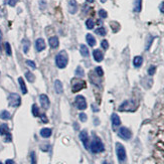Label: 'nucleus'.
Masks as SVG:
<instances>
[{
    "instance_id": "nucleus-1",
    "label": "nucleus",
    "mask_w": 164,
    "mask_h": 164,
    "mask_svg": "<svg viewBox=\"0 0 164 164\" xmlns=\"http://www.w3.org/2000/svg\"><path fill=\"white\" fill-rule=\"evenodd\" d=\"M67 61H69V58H67V53L66 50H61L56 55L55 64L58 69H64L67 66Z\"/></svg>"
},
{
    "instance_id": "nucleus-2",
    "label": "nucleus",
    "mask_w": 164,
    "mask_h": 164,
    "mask_svg": "<svg viewBox=\"0 0 164 164\" xmlns=\"http://www.w3.org/2000/svg\"><path fill=\"white\" fill-rule=\"evenodd\" d=\"M90 148H91V151L93 153H101V152L105 150L103 142L98 136H94L93 141L91 142V145H90Z\"/></svg>"
},
{
    "instance_id": "nucleus-3",
    "label": "nucleus",
    "mask_w": 164,
    "mask_h": 164,
    "mask_svg": "<svg viewBox=\"0 0 164 164\" xmlns=\"http://www.w3.org/2000/svg\"><path fill=\"white\" fill-rule=\"evenodd\" d=\"M137 103L134 100H127L124 101L119 107V111L121 112H134L137 109Z\"/></svg>"
},
{
    "instance_id": "nucleus-4",
    "label": "nucleus",
    "mask_w": 164,
    "mask_h": 164,
    "mask_svg": "<svg viewBox=\"0 0 164 164\" xmlns=\"http://www.w3.org/2000/svg\"><path fill=\"white\" fill-rule=\"evenodd\" d=\"M116 154H117L118 160L121 164H124L127 159L126 155V150L125 147H124L121 143H116Z\"/></svg>"
},
{
    "instance_id": "nucleus-5",
    "label": "nucleus",
    "mask_w": 164,
    "mask_h": 164,
    "mask_svg": "<svg viewBox=\"0 0 164 164\" xmlns=\"http://www.w3.org/2000/svg\"><path fill=\"white\" fill-rule=\"evenodd\" d=\"M86 82L81 80V79H73L72 81V89L73 93H77L81 90H83L84 88H86Z\"/></svg>"
},
{
    "instance_id": "nucleus-6",
    "label": "nucleus",
    "mask_w": 164,
    "mask_h": 164,
    "mask_svg": "<svg viewBox=\"0 0 164 164\" xmlns=\"http://www.w3.org/2000/svg\"><path fill=\"white\" fill-rule=\"evenodd\" d=\"M8 103H9V106H11V107L20 106V104H21L20 96L18 94H16V93H11V94L8 96Z\"/></svg>"
},
{
    "instance_id": "nucleus-7",
    "label": "nucleus",
    "mask_w": 164,
    "mask_h": 164,
    "mask_svg": "<svg viewBox=\"0 0 164 164\" xmlns=\"http://www.w3.org/2000/svg\"><path fill=\"white\" fill-rule=\"evenodd\" d=\"M75 103L79 110H82V111H83V110L87 108V101L84 96H82V95H78L77 97H76Z\"/></svg>"
},
{
    "instance_id": "nucleus-8",
    "label": "nucleus",
    "mask_w": 164,
    "mask_h": 164,
    "mask_svg": "<svg viewBox=\"0 0 164 164\" xmlns=\"http://www.w3.org/2000/svg\"><path fill=\"white\" fill-rule=\"evenodd\" d=\"M118 135L124 140H130L132 138V132L126 127H121L118 131Z\"/></svg>"
},
{
    "instance_id": "nucleus-9",
    "label": "nucleus",
    "mask_w": 164,
    "mask_h": 164,
    "mask_svg": "<svg viewBox=\"0 0 164 164\" xmlns=\"http://www.w3.org/2000/svg\"><path fill=\"white\" fill-rule=\"evenodd\" d=\"M80 139L81 141L83 142V145L86 149H89L90 148V140H89V135L86 130H83L81 133H80Z\"/></svg>"
},
{
    "instance_id": "nucleus-10",
    "label": "nucleus",
    "mask_w": 164,
    "mask_h": 164,
    "mask_svg": "<svg viewBox=\"0 0 164 164\" xmlns=\"http://www.w3.org/2000/svg\"><path fill=\"white\" fill-rule=\"evenodd\" d=\"M39 102H40V105L41 107L43 108L44 110L49 109V105H50V102H49V99L47 97L46 95L42 94L39 96Z\"/></svg>"
},
{
    "instance_id": "nucleus-11",
    "label": "nucleus",
    "mask_w": 164,
    "mask_h": 164,
    "mask_svg": "<svg viewBox=\"0 0 164 164\" xmlns=\"http://www.w3.org/2000/svg\"><path fill=\"white\" fill-rule=\"evenodd\" d=\"M67 7L70 14H76L78 11V2L76 0H67Z\"/></svg>"
},
{
    "instance_id": "nucleus-12",
    "label": "nucleus",
    "mask_w": 164,
    "mask_h": 164,
    "mask_svg": "<svg viewBox=\"0 0 164 164\" xmlns=\"http://www.w3.org/2000/svg\"><path fill=\"white\" fill-rule=\"evenodd\" d=\"M46 49V41L43 38H37L35 40V49L37 52H42Z\"/></svg>"
},
{
    "instance_id": "nucleus-13",
    "label": "nucleus",
    "mask_w": 164,
    "mask_h": 164,
    "mask_svg": "<svg viewBox=\"0 0 164 164\" xmlns=\"http://www.w3.org/2000/svg\"><path fill=\"white\" fill-rule=\"evenodd\" d=\"M93 58H94V59L97 63H101L104 59V53L100 49H95L93 52Z\"/></svg>"
},
{
    "instance_id": "nucleus-14",
    "label": "nucleus",
    "mask_w": 164,
    "mask_h": 164,
    "mask_svg": "<svg viewBox=\"0 0 164 164\" xmlns=\"http://www.w3.org/2000/svg\"><path fill=\"white\" fill-rule=\"evenodd\" d=\"M111 120H112V125L114 128H117V127H119L121 125V120H120V117L116 114V113H114V114H112L111 116Z\"/></svg>"
},
{
    "instance_id": "nucleus-15",
    "label": "nucleus",
    "mask_w": 164,
    "mask_h": 164,
    "mask_svg": "<svg viewBox=\"0 0 164 164\" xmlns=\"http://www.w3.org/2000/svg\"><path fill=\"white\" fill-rule=\"evenodd\" d=\"M49 43L52 49H56L59 46V40L58 38V36H52L49 39Z\"/></svg>"
},
{
    "instance_id": "nucleus-16",
    "label": "nucleus",
    "mask_w": 164,
    "mask_h": 164,
    "mask_svg": "<svg viewBox=\"0 0 164 164\" xmlns=\"http://www.w3.org/2000/svg\"><path fill=\"white\" fill-rule=\"evenodd\" d=\"M55 90L56 94H58V95L63 94V92H64V87H63V84H61V81L56 80V81L55 82Z\"/></svg>"
},
{
    "instance_id": "nucleus-17",
    "label": "nucleus",
    "mask_w": 164,
    "mask_h": 164,
    "mask_svg": "<svg viewBox=\"0 0 164 164\" xmlns=\"http://www.w3.org/2000/svg\"><path fill=\"white\" fill-rule=\"evenodd\" d=\"M86 40H87L88 44H89L90 46H95L96 43H97V41H96V38L91 34V33H88V34L86 35Z\"/></svg>"
},
{
    "instance_id": "nucleus-18",
    "label": "nucleus",
    "mask_w": 164,
    "mask_h": 164,
    "mask_svg": "<svg viewBox=\"0 0 164 164\" xmlns=\"http://www.w3.org/2000/svg\"><path fill=\"white\" fill-rule=\"evenodd\" d=\"M143 64V58L140 55H137L133 58V66L135 67H140Z\"/></svg>"
},
{
    "instance_id": "nucleus-19",
    "label": "nucleus",
    "mask_w": 164,
    "mask_h": 164,
    "mask_svg": "<svg viewBox=\"0 0 164 164\" xmlns=\"http://www.w3.org/2000/svg\"><path fill=\"white\" fill-rule=\"evenodd\" d=\"M52 129L49 128H42L40 130V136L42 138H49L52 136Z\"/></svg>"
},
{
    "instance_id": "nucleus-20",
    "label": "nucleus",
    "mask_w": 164,
    "mask_h": 164,
    "mask_svg": "<svg viewBox=\"0 0 164 164\" xmlns=\"http://www.w3.org/2000/svg\"><path fill=\"white\" fill-rule=\"evenodd\" d=\"M133 10L137 13H139L140 11L142 10V0H135L134 6H133Z\"/></svg>"
},
{
    "instance_id": "nucleus-21",
    "label": "nucleus",
    "mask_w": 164,
    "mask_h": 164,
    "mask_svg": "<svg viewBox=\"0 0 164 164\" xmlns=\"http://www.w3.org/2000/svg\"><path fill=\"white\" fill-rule=\"evenodd\" d=\"M18 83H19V86H20V90H21L22 94H23V95L27 94V88H26V86H25L24 80L21 77L18 78Z\"/></svg>"
},
{
    "instance_id": "nucleus-22",
    "label": "nucleus",
    "mask_w": 164,
    "mask_h": 164,
    "mask_svg": "<svg viewBox=\"0 0 164 164\" xmlns=\"http://www.w3.org/2000/svg\"><path fill=\"white\" fill-rule=\"evenodd\" d=\"M29 47H30V41L28 39L24 38L22 40V49H23V52L24 53H27L28 50H29Z\"/></svg>"
},
{
    "instance_id": "nucleus-23",
    "label": "nucleus",
    "mask_w": 164,
    "mask_h": 164,
    "mask_svg": "<svg viewBox=\"0 0 164 164\" xmlns=\"http://www.w3.org/2000/svg\"><path fill=\"white\" fill-rule=\"evenodd\" d=\"M8 133H9L8 126L6 124H1V125H0V135H1V136H5Z\"/></svg>"
},
{
    "instance_id": "nucleus-24",
    "label": "nucleus",
    "mask_w": 164,
    "mask_h": 164,
    "mask_svg": "<svg viewBox=\"0 0 164 164\" xmlns=\"http://www.w3.org/2000/svg\"><path fill=\"white\" fill-rule=\"evenodd\" d=\"M80 50H81V53L84 58H88L90 55V52H89V49L85 46V44H81V47H80Z\"/></svg>"
},
{
    "instance_id": "nucleus-25",
    "label": "nucleus",
    "mask_w": 164,
    "mask_h": 164,
    "mask_svg": "<svg viewBox=\"0 0 164 164\" xmlns=\"http://www.w3.org/2000/svg\"><path fill=\"white\" fill-rule=\"evenodd\" d=\"M0 118H1L2 120H9V119L11 118V115L8 111L4 110V111H2L1 113H0Z\"/></svg>"
},
{
    "instance_id": "nucleus-26",
    "label": "nucleus",
    "mask_w": 164,
    "mask_h": 164,
    "mask_svg": "<svg viewBox=\"0 0 164 164\" xmlns=\"http://www.w3.org/2000/svg\"><path fill=\"white\" fill-rule=\"evenodd\" d=\"M154 40V37L152 35H148V37H147L146 39V44H145V49L146 50H148L149 49H150V46H151V44H152V42H153Z\"/></svg>"
},
{
    "instance_id": "nucleus-27",
    "label": "nucleus",
    "mask_w": 164,
    "mask_h": 164,
    "mask_svg": "<svg viewBox=\"0 0 164 164\" xmlns=\"http://www.w3.org/2000/svg\"><path fill=\"white\" fill-rule=\"evenodd\" d=\"M25 78H26V80L29 82V83H33V82L35 81L34 75H33L32 73H30V72H26V73H25Z\"/></svg>"
},
{
    "instance_id": "nucleus-28",
    "label": "nucleus",
    "mask_w": 164,
    "mask_h": 164,
    "mask_svg": "<svg viewBox=\"0 0 164 164\" xmlns=\"http://www.w3.org/2000/svg\"><path fill=\"white\" fill-rule=\"evenodd\" d=\"M95 32L97 33L98 35H101V36H105L107 34V30L105 29V27H99L95 30Z\"/></svg>"
},
{
    "instance_id": "nucleus-29",
    "label": "nucleus",
    "mask_w": 164,
    "mask_h": 164,
    "mask_svg": "<svg viewBox=\"0 0 164 164\" xmlns=\"http://www.w3.org/2000/svg\"><path fill=\"white\" fill-rule=\"evenodd\" d=\"M86 26L88 29H93L95 26V21L93 20L92 18H89V19H87L86 20Z\"/></svg>"
},
{
    "instance_id": "nucleus-30",
    "label": "nucleus",
    "mask_w": 164,
    "mask_h": 164,
    "mask_svg": "<svg viewBox=\"0 0 164 164\" xmlns=\"http://www.w3.org/2000/svg\"><path fill=\"white\" fill-rule=\"evenodd\" d=\"M84 75H85V73H84L83 67H78L77 70H76V76H77L78 78H83Z\"/></svg>"
},
{
    "instance_id": "nucleus-31",
    "label": "nucleus",
    "mask_w": 164,
    "mask_h": 164,
    "mask_svg": "<svg viewBox=\"0 0 164 164\" xmlns=\"http://www.w3.org/2000/svg\"><path fill=\"white\" fill-rule=\"evenodd\" d=\"M32 114L34 117H37V116H39L40 114H39V109H38V107L35 105H32Z\"/></svg>"
},
{
    "instance_id": "nucleus-32",
    "label": "nucleus",
    "mask_w": 164,
    "mask_h": 164,
    "mask_svg": "<svg viewBox=\"0 0 164 164\" xmlns=\"http://www.w3.org/2000/svg\"><path fill=\"white\" fill-rule=\"evenodd\" d=\"M99 16H100L101 18L105 19L107 18V16H108V13H107V11L105 9H100L99 10Z\"/></svg>"
},
{
    "instance_id": "nucleus-33",
    "label": "nucleus",
    "mask_w": 164,
    "mask_h": 164,
    "mask_svg": "<svg viewBox=\"0 0 164 164\" xmlns=\"http://www.w3.org/2000/svg\"><path fill=\"white\" fill-rule=\"evenodd\" d=\"M95 72L98 75V77H103V75H104V72H103V69H102L101 67H97L95 69Z\"/></svg>"
},
{
    "instance_id": "nucleus-34",
    "label": "nucleus",
    "mask_w": 164,
    "mask_h": 164,
    "mask_svg": "<svg viewBox=\"0 0 164 164\" xmlns=\"http://www.w3.org/2000/svg\"><path fill=\"white\" fill-rule=\"evenodd\" d=\"M155 73H156V67H155V66L149 67V69H148V75L149 76H153Z\"/></svg>"
},
{
    "instance_id": "nucleus-35",
    "label": "nucleus",
    "mask_w": 164,
    "mask_h": 164,
    "mask_svg": "<svg viewBox=\"0 0 164 164\" xmlns=\"http://www.w3.org/2000/svg\"><path fill=\"white\" fill-rule=\"evenodd\" d=\"M5 52H6L7 55H11V46H10V44L8 43V42L5 43Z\"/></svg>"
},
{
    "instance_id": "nucleus-36",
    "label": "nucleus",
    "mask_w": 164,
    "mask_h": 164,
    "mask_svg": "<svg viewBox=\"0 0 164 164\" xmlns=\"http://www.w3.org/2000/svg\"><path fill=\"white\" fill-rule=\"evenodd\" d=\"M30 163L36 164V156H35L34 152H31V153H30Z\"/></svg>"
},
{
    "instance_id": "nucleus-37",
    "label": "nucleus",
    "mask_w": 164,
    "mask_h": 164,
    "mask_svg": "<svg viewBox=\"0 0 164 164\" xmlns=\"http://www.w3.org/2000/svg\"><path fill=\"white\" fill-rule=\"evenodd\" d=\"M101 46L103 47L104 49H108L109 47V42L106 40V39H104V40L101 41Z\"/></svg>"
},
{
    "instance_id": "nucleus-38",
    "label": "nucleus",
    "mask_w": 164,
    "mask_h": 164,
    "mask_svg": "<svg viewBox=\"0 0 164 164\" xmlns=\"http://www.w3.org/2000/svg\"><path fill=\"white\" fill-rule=\"evenodd\" d=\"M26 64H27L28 67H31V69H35V67H36L35 63H34V61H30V59H27V61H26Z\"/></svg>"
},
{
    "instance_id": "nucleus-39",
    "label": "nucleus",
    "mask_w": 164,
    "mask_h": 164,
    "mask_svg": "<svg viewBox=\"0 0 164 164\" xmlns=\"http://www.w3.org/2000/svg\"><path fill=\"white\" fill-rule=\"evenodd\" d=\"M79 117H80V120L82 122H86L87 121V115L85 114V113H81V114L79 115Z\"/></svg>"
},
{
    "instance_id": "nucleus-40",
    "label": "nucleus",
    "mask_w": 164,
    "mask_h": 164,
    "mask_svg": "<svg viewBox=\"0 0 164 164\" xmlns=\"http://www.w3.org/2000/svg\"><path fill=\"white\" fill-rule=\"evenodd\" d=\"M17 2H18V0H7V3H8V5H10L11 7L15 6Z\"/></svg>"
},
{
    "instance_id": "nucleus-41",
    "label": "nucleus",
    "mask_w": 164,
    "mask_h": 164,
    "mask_svg": "<svg viewBox=\"0 0 164 164\" xmlns=\"http://www.w3.org/2000/svg\"><path fill=\"white\" fill-rule=\"evenodd\" d=\"M11 139H12V138H11V134H10V132H9L8 134L5 135V142H10Z\"/></svg>"
},
{
    "instance_id": "nucleus-42",
    "label": "nucleus",
    "mask_w": 164,
    "mask_h": 164,
    "mask_svg": "<svg viewBox=\"0 0 164 164\" xmlns=\"http://www.w3.org/2000/svg\"><path fill=\"white\" fill-rule=\"evenodd\" d=\"M39 116H40V118H41V120H42V122H43V123H47V122H49V120H47L46 116L44 115V114H41V115H39Z\"/></svg>"
},
{
    "instance_id": "nucleus-43",
    "label": "nucleus",
    "mask_w": 164,
    "mask_h": 164,
    "mask_svg": "<svg viewBox=\"0 0 164 164\" xmlns=\"http://www.w3.org/2000/svg\"><path fill=\"white\" fill-rule=\"evenodd\" d=\"M159 9H160L161 12L164 13V1H163V2H161V3H160V5H159Z\"/></svg>"
},
{
    "instance_id": "nucleus-44",
    "label": "nucleus",
    "mask_w": 164,
    "mask_h": 164,
    "mask_svg": "<svg viewBox=\"0 0 164 164\" xmlns=\"http://www.w3.org/2000/svg\"><path fill=\"white\" fill-rule=\"evenodd\" d=\"M5 164H14V161L11 159H8V160H6V163Z\"/></svg>"
},
{
    "instance_id": "nucleus-45",
    "label": "nucleus",
    "mask_w": 164,
    "mask_h": 164,
    "mask_svg": "<svg viewBox=\"0 0 164 164\" xmlns=\"http://www.w3.org/2000/svg\"><path fill=\"white\" fill-rule=\"evenodd\" d=\"M87 2H89V3H93V2L95 1V0H86Z\"/></svg>"
},
{
    "instance_id": "nucleus-46",
    "label": "nucleus",
    "mask_w": 164,
    "mask_h": 164,
    "mask_svg": "<svg viewBox=\"0 0 164 164\" xmlns=\"http://www.w3.org/2000/svg\"><path fill=\"white\" fill-rule=\"evenodd\" d=\"M2 39V31H1V29H0V40Z\"/></svg>"
},
{
    "instance_id": "nucleus-47",
    "label": "nucleus",
    "mask_w": 164,
    "mask_h": 164,
    "mask_svg": "<svg viewBox=\"0 0 164 164\" xmlns=\"http://www.w3.org/2000/svg\"><path fill=\"white\" fill-rule=\"evenodd\" d=\"M106 1H107V0H101V2H102V3H105Z\"/></svg>"
},
{
    "instance_id": "nucleus-48",
    "label": "nucleus",
    "mask_w": 164,
    "mask_h": 164,
    "mask_svg": "<svg viewBox=\"0 0 164 164\" xmlns=\"http://www.w3.org/2000/svg\"><path fill=\"white\" fill-rule=\"evenodd\" d=\"M103 164H110V163H108V162H104Z\"/></svg>"
},
{
    "instance_id": "nucleus-49",
    "label": "nucleus",
    "mask_w": 164,
    "mask_h": 164,
    "mask_svg": "<svg viewBox=\"0 0 164 164\" xmlns=\"http://www.w3.org/2000/svg\"><path fill=\"white\" fill-rule=\"evenodd\" d=\"M0 164H2V162H0Z\"/></svg>"
}]
</instances>
